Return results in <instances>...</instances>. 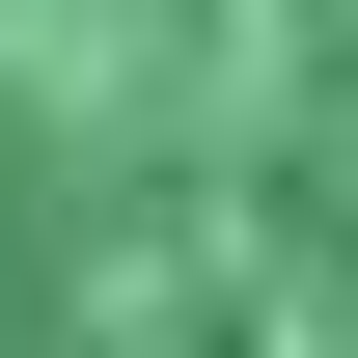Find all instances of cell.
Here are the masks:
<instances>
[{"label": "cell", "mask_w": 358, "mask_h": 358, "mask_svg": "<svg viewBox=\"0 0 358 358\" xmlns=\"http://www.w3.org/2000/svg\"><path fill=\"white\" fill-rule=\"evenodd\" d=\"M0 358H358V0H0Z\"/></svg>", "instance_id": "obj_1"}]
</instances>
